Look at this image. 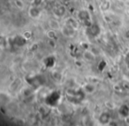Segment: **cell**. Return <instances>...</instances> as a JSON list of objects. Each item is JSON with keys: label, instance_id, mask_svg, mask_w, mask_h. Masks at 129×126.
I'll list each match as a JSON object with an SVG mask.
<instances>
[{"label": "cell", "instance_id": "6da1fadb", "mask_svg": "<svg viewBox=\"0 0 129 126\" xmlns=\"http://www.w3.org/2000/svg\"><path fill=\"white\" fill-rule=\"evenodd\" d=\"M60 97H61L60 93H59L58 91H54V92L50 93V94L47 96L46 99H45V101H46L47 105L54 107V106H56V105H57L59 100H60Z\"/></svg>", "mask_w": 129, "mask_h": 126}, {"label": "cell", "instance_id": "7a4b0ae2", "mask_svg": "<svg viewBox=\"0 0 129 126\" xmlns=\"http://www.w3.org/2000/svg\"><path fill=\"white\" fill-rule=\"evenodd\" d=\"M78 19H79V20H81V22L86 24L87 27L92 24L91 20H91L90 14L88 11H86V10H81V11L79 12V13H78Z\"/></svg>", "mask_w": 129, "mask_h": 126}, {"label": "cell", "instance_id": "3957f363", "mask_svg": "<svg viewBox=\"0 0 129 126\" xmlns=\"http://www.w3.org/2000/svg\"><path fill=\"white\" fill-rule=\"evenodd\" d=\"M100 27L98 25H95V24H91V25L87 27V34L88 35L91 36V37H96L100 34Z\"/></svg>", "mask_w": 129, "mask_h": 126}, {"label": "cell", "instance_id": "277c9868", "mask_svg": "<svg viewBox=\"0 0 129 126\" xmlns=\"http://www.w3.org/2000/svg\"><path fill=\"white\" fill-rule=\"evenodd\" d=\"M75 31H76L75 28H74V27L67 25V24H66V25H64V27H63V28H62L63 34H64L66 36H73V35H74V34H75Z\"/></svg>", "mask_w": 129, "mask_h": 126}, {"label": "cell", "instance_id": "5b68a950", "mask_svg": "<svg viewBox=\"0 0 129 126\" xmlns=\"http://www.w3.org/2000/svg\"><path fill=\"white\" fill-rule=\"evenodd\" d=\"M28 13H29V15L34 19L38 18V17L40 16V14H41V12H40L39 8H38V6H31V7L29 8Z\"/></svg>", "mask_w": 129, "mask_h": 126}, {"label": "cell", "instance_id": "8992f818", "mask_svg": "<svg viewBox=\"0 0 129 126\" xmlns=\"http://www.w3.org/2000/svg\"><path fill=\"white\" fill-rule=\"evenodd\" d=\"M43 63H44L45 66L48 68H51L53 67L54 65H55L56 64V59L54 57H46V58L44 59V61H43Z\"/></svg>", "mask_w": 129, "mask_h": 126}, {"label": "cell", "instance_id": "52a82bcc", "mask_svg": "<svg viewBox=\"0 0 129 126\" xmlns=\"http://www.w3.org/2000/svg\"><path fill=\"white\" fill-rule=\"evenodd\" d=\"M14 43L17 45V46H23V45L26 44L27 43V38H25L24 36H16L14 38Z\"/></svg>", "mask_w": 129, "mask_h": 126}, {"label": "cell", "instance_id": "ba28073f", "mask_svg": "<svg viewBox=\"0 0 129 126\" xmlns=\"http://www.w3.org/2000/svg\"><path fill=\"white\" fill-rule=\"evenodd\" d=\"M110 118H111V116H110L109 114L108 113H103L102 115H100V117H99V121H100L101 123L106 124L110 122Z\"/></svg>", "mask_w": 129, "mask_h": 126}, {"label": "cell", "instance_id": "9c48e42d", "mask_svg": "<svg viewBox=\"0 0 129 126\" xmlns=\"http://www.w3.org/2000/svg\"><path fill=\"white\" fill-rule=\"evenodd\" d=\"M64 13H66V8L64 7V6H57V8L55 9V15L57 17H62L63 15L64 14Z\"/></svg>", "mask_w": 129, "mask_h": 126}, {"label": "cell", "instance_id": "30bf717a", "mask_svg": "<svg viewBox=\"0 0 129 126\" xmlns=\"http://www.w3.org/2000/svg\"><path fill=\"white\" fill-rule=\"evenodd\" d=\"M66 24H67V25H68V26H70V27H74V28H75V29H77V27H78L77 20H74V19H73V18H69L68 20H67Z\"/></svg>", "mask_w": 129, "mask_h": 126}, {"label": "cell", "instance_id": "8fae6325", "mask_svg": "<svg viewBox=\"0 0 129 126\" xmlns=\"http://www.w3.org/2000/svg\"><path fill=\"white\" fill-rule=\"evenodd\" d=\"M119 114L122 116H127L129 114V108L126 105H122L121 108H119Z\"/></svg>", "mask_w": 129, "mask_h": 126}, {"label": "cell", "instance_id": "7c38bea8", "mask_svg": "<svg viewBox=\"0 0 129 126\" xmlns=\"http://www.w3.org/2000/svg\"><path fill=\"white\" fill-rule=\"evenodd\" d=\"M84 58L88 61H92L95 59V56L91 51H86L84 53Z\"/></svg>", "mask_w": 129, "mask_h": 126}, {"label": "cell", "instance_id": "4fadbf2b", "mask_svg": "<svg viewBox=\"0 0 129 126\" xmlns=\"http://www.w3.org/2000/svg\"><path fill=\"white\" fill-rule=\"evenodd\" d=\"M105 66H106V63L104 62V61H102V62L98 64V69H100V71H103V70L105 68Z\"/></svg>", "mask_w": 129, "mask_h": 126}, {"label": "cell", "instance_id": "5bb4252c", "mask_svg": "<svg viewBox=\"0 0 129 126\" xmlns=\"http://www.w3.org/2000/svg\"><path fill=\"white\" fill-rule=\"evenodd\" d=\"M42 2H43V0H33V6H38Z\"/></svg>", "mask_w": 129, "mask_h": 126}, {"label": "cell", "instance_id": "9a60e30c", "mask_svg": "<svg viewBox=\"0 0 129 126\" xmlns=\"http://www.w3.org/2000/svg\"><path fill=\"white\" fill-rule=\"evenodd\" d=\"M50 34H50H50H48V36H49V37H50V38H51V39H52V38L55 37V36H56L55 32H54L53 30H52V31H50Z\"/></svg>", "mask_w": 129, "mask_h": 126}, {"label": "cell", "instance_id": "2e32d148", "mask_svg": "<svg viewBox=\"0 0 129 126\" xmlns=\"http://www.w3.org/2000/svg\"><path fill=\"white\" fill-rule=\"evenodd\" d=\"M125 62L127 64H129V52L125 55Z\"/></svg>", "mask_w": 129, "mask_h": 126}]
</instances>
